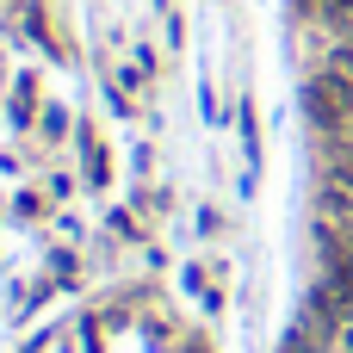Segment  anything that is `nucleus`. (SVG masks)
Returning a JSON list of instances; mask_svg holds the SVG:
<instances>
[{"mask_svg":"<svg viewBox=\"0 0 353 353\" xmlns=\"http://www.w3.org/2000/svg\"><path fill=\"white\" fill-rule=\"evenodd\" d=\"M310 19H335V25H347L353 19V0H298Z\"/></svg>","mask_w":353,"mask_h":353,"instance_id":"7ed1b4c3","label":"nucleus"},{"mask_svg":"<svg viewBox=\"0 0 353 353\" xmlns=\"http://www.w3.org/2000/svg\"><path fill=\"white\" fill-rule=\"evenodd\" d=\"M285 353H316V341H310V329H298V335H292V347Z\"/></svg>","mask_w":353,"mask_h":353,"instance_id":"39448f33","label":"nucleus"},{"mask_svg":"<svg viewBox=\"0 0 353 353\" xmlns=\"http://www.w3.org/2000/svg\"><path fill=\"white\" fill-rule=\"evenodd\" d=\"M323 211L341 217V223L353 217V155H341V161L323 168Z\"/></svg>","mask_w":353,"mask_h":353,"instance_id":"f03ea898","label":"nucleus"},{"mask_svg":"<svg viewBox=\"0 0 353 353\" xmlns=\"http://www.w3.org/2000/svg\"><path fill=\"white\" fill-rule=\"evenodd\" d=\"M341 347H347V353H353V323H347V329H341Z\"/></svg>","mask_w":353,"mask_h":353,"instance_id":"423d86ee","label":"nucleus"},{"mask_svg":"<svg viewBox=\"0 0 353 353\" xmlns=\"http://www.w3.org/2000/svg\"><path fill=\"white\" fill-rule=\"evenodd\" d=\"M329 68H341V74H353V37H341V43H335V56H329Z\"/></svg>","mask_w":353,"mask_h":353,"instance_id":"20e7f679","label":"nucleus"},{"mask_svg":"<svg viewBox=\"0 0 353 353\" xmlns=\"http://www.w3.org/2000/svg\"><path fill=\"white\" fill-rule=\"evenodd\" d=\"M304 112L323 124V130H353V74L341 68H323L304 81Z\"/></svg>","mask_w":353,"mask_h":353,"instance_id":"f257e3e1","label":"nucleus"}]
</instances>
